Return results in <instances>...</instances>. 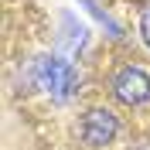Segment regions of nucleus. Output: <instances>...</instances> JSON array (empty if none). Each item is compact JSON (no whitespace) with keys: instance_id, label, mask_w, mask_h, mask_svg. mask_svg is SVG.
I'll return each instance as SVG.
<instances>
[{"instance_id":"obj_1","label":"nucleus","mask_w":150,"mask_h":150,"mask_svg":"<svg viewBox=\"0 0 150 150\" xmlns=\"http://www.w3.org/2000/svg\"><path fill=\"white\" fill-rule=\"evenodd\" d=\"M34 72H38V82L45 92H51V99L58 103H68L72 92L79 89V75L68 62H62L58 55H41L34 62Z\"/></svg>"},{"instance_id":"obj_2","label":"nucleus","mask_w":150,"mask_h":150,"mask_svg":"<svg viewBox=\"0 0 150 150\" xmlns=\"http://www.w3.org/2000/svg\"><path fill=\"white\" fill-rule=\"evenodd\" d=\"M116 133H120V120H116V112L106 109V106H96V109H89L79 120V137H82V143H89V147H109L112 140H116Z\"/></svg>"},{"instance_id":"obj_3","label":"nucleus","mask_w":150,"mask_h":150,"mask_svg":"<svg viewBox=\"0 0 150 150\" xmlns=\"http://www.w3.org/2000/svg\"><path fill=\"white\" fill-rule=\"evenodd\" d=\"M112 92L126 106H143L150 99V72L140 65H123L112 79Z\"/></svg>"},{"instance_id":"obj_4","label":"nucleus","mask_w":150,"mask_h":150,"mask_svg":"<svg viewBox=\"0 0 150 150\" xmlns=\"http://www.w3.org/2000/svg\"><path fill=\"white\" fill-rule=\"evenodd\" d=\"M79 7H82V10H89V14H92V21H99V24H103V28L109 31L112 38H120V34H123V28L109 17V14H106L103 7H99V4H96V0H79Z\"/></svg>"},{"instance_id":"obj_5","label":"nucleus","mask_w":150,"mask_h":150,"mask_svg":"<svg viewBox=\"0 0 150 150\" xmlns=\"http://www.w3.org/2000/svg\"><path fill=\"white\" fill-rule=\"evenodd\" d=\"M140 34H143V45L150 48V10H143V17H140Z\"/></svg>"},{"instance_id":"obj_6","label":"nucleus","mask_w":150,"mask_h":150,"mask_svg":"<svg viewBox=\"0 0 150 150\" xmlns=\"http://www.w3.org/2000/svg\"><path fill=\"white\" fill-rule=\"evenodd\" d=\"M137 150H150V143H147V147H137Z\"/></svg>"}]
</instances>
